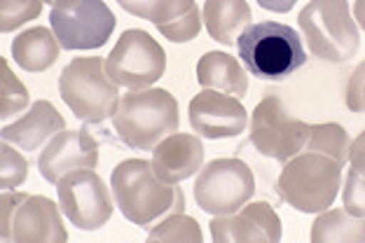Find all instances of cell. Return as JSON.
Wrapping results in <instances>:
<instances>
[{"instance_id": "obj_1", "label": "cell", "mask_w": 365, "mask_h": 243, "mask_svg": "<svg viewBox=\"0 0 365 243\" xmlns=\"http://www.w3.org/2000/svg\"><path fill=\"white\" fill-rule=\"evenodd\" d=\"M110 190L115 204L129 222L150 227L173 213H185V195L155 173L153 162L124 159L113 169Z\"/></svg>"}, {"instance_id": "obj_2", "label": "cell", "mask_w": 365, "mask_h": 243, "mask_svg": "<svg viewBox=\"0 0 365 243\" xmlns=\"http://www.w3.org/2000/svg\"><path fill=\"white\" fill-rule=\"evenodd\" d=\"M113 127L127 148L153 152L160 140L180 127L178 100L167 89H134L120 98Z\"/></svg>"}, {"instance_id": "obj_3", "label": "cell", "mask_w": 365, "mask_h": 243, "mask_svg": "<svg viewBox=\"0 0 365 243\" xmlns=\"http://www.w3.org/2000/svg\"><path fill=\"white\" fill-rule=\"evenodd\" d=\"M342 166L330 155L302 150L281 169L277 180L279 197L300 213L328 211L342 187Z\"/></svg>"}, {"instance_id": "obj_4", "label": "cell", "mask_w": 365, "mask_h": 243, "mask_svg": "<svg viewBox=\"0 0 365 243\" xmlns=\"http://www.w3.org/2000/svg\"><path fill=\"white\" fill-rule=\"evenodd\" d=\"M239 56L253 78L281 82L307 63L302 40L286 24L260 21L248 26L237 40Z\"/></svg>"}, {"instance_id": "obj_5", "label": "cell", "mask_w": 365, "mask_h": 243, "mask_svg": "<svg viewBox=\"0 0 365 243\" xmlns=\"http://www.w3.org/2000/svg\"><path fill=\"white\" fill-rule=\"evenodd\" d=\"M297 24L314 56L330 63H344L359 54V24L351 16L346 0H309Z\"/></svg>"}, {"instance_id": "obj_6", "label": "cell", "mask_w": 365, "mask_h": 243, "mask_svg": "<svg viewBox=\"0 0 365 243\" xmlns=\"http://www.w3.org/2000/svg\"><path fill=\"white\" fill-rule=\"evenodd\" d=\"M59 94L80 122L98 124L120 105V85L106 71L101 56H78L59 75Z\"/></svg>"}, {"instance_id": "obj_7", "label": "cell", "mask_w": 365, "mask_h": 243, "mask_svg": "<svg viewBox=\"0 0 365 243\" xmlns=\"http://www.w3.org/2000/svg\"><path fill=\"white\" fill-rule=\"evenodd\" d=\"M0 237L16 243H63L68 232L63 227L59 206L43 195L3 192L0 199Z\"/></svg>"}, {"instance_id": "obj_8", "label": "cell", "mask_w": 365, "mask_h": 243, "mask_svg": "<svg viewBox=\"0 0 365 243\" xmlns=\"http://www.w3.org/2000/svg\"><path fill=\"white\" fill-rule=\"evenodd\" d=\"M255 195V175L242 159H213L197 173L195 201L209 215L237 213Z\"/></svg>"}, {"instance_id": "obj_9", "label": "cell", "mask_w": 365, "mask_h": 243, "mask_svg": "<svg viewBox=\"0 0 365 243\" xmlns=\"http://www.w3.org/2000/svg\"><path fill=\"white\" fill-rule=\"evenodd\" d=\"M115 14L103 0H56L49 12L61 49H98L115 31Z\"/></svg>"}, {"instance_id": "obj_10", "label": "cell", "mask_w": 365, "mask_h": 243, "mask_svg": "<svg viewBox=\"0 0 365 243\" xmlns=\"http://www.w3.org/2000/svg\"><path fill=\"white\" fill-rule=\"evenodd\" d=\"M106 71L115 85L148 89L167 71V52L150 33L140 29L124 31L106 58Z\"/></svg>"}, {"instance_id": "obj_11", "label": "cell", "mask_w": 365, "mask_h": 243, "mask_svg": "<svg viewBox=\"0 0 365 243\" xmlns=\"http://www.w3.org/2000/svg\"><path fill=\"white\" fill-rule=\"evenodd\" d=\"M309 140V124L288 113L284 100L264 96L251 117V143L260 155L286 164L300 155Z\"/></svg>"}, {"instance_id": "obj_12", "label": "cell", "mask_w": 365, "mask_h": 243, "mask_svg": "<svg viewBox=\"0 0 365 243\" xmlns=\"http://www.w3.org/2000/svg\"><path fill=\"white\" fill-rule=\"evenodd\" d=\"M56 195L66 220L78 229L94 232L113 217L115 197L94 169H78L66 173L56 182Z\"/></svg>"}, {"instance_id": "obj_13", "label": "cell", "mask_w": 365, "mask_h": 243, "mask_svg": "<svg viewBox=\"0 0 365 243\" xmlns=\"http://www.w3.org/2000/svg\"><path fill=\"white\" fill-rule=\"evenodd\" d=\"M190 127L197 131V136L218 140L235 138L248 127V113L237 96H230L225 91L202 89L190 100Z\"/></svg>"}, {"instance_id": "obj_14", "label": "cell", "mask_w": 365, "mask_h": 243, "mask_svg": "<svg viewBox=\"0 0 365 243\" xmlns=\"http://www.w3.org/2000/svg\"><path fill=\"white\" fill-rule=\"evenodd\" d=\"M211 237L215 243H279L284 227L267 201H248L237 213L213 215Z\"/></svg>"}, {"instance_id": "obj_15", "label": "cell", "mask_w": 365, "mask_h": 243, "mask_svg": "<svg viewBox=\"0 0 365 243\" xmlns=\"http://www.w3.org/2000/svg\"><path fill=\"white\" fill-rule=\"evenodd\" d=\"M98 164V143L85 129H63L38 157V171L40 175L56 185L66 173L78 169H96Z\"/></svg>"}, {"instance_id": "obj_16", "label": "cell", "mask_w": 365, "mask_h": 243, "mask_svg": "<svg viewBox=\"0 0 365 243\" xmlns=\"http://www.w3.org/2000/svg\"><path fill=\"white\" fill-rule=\"evenodd\" d=\"M204 143L195 133H169L167 138L160 140L153 150V169L164 182L178 185V182L192 178L204 166Z\"/></svg>"}, {"instance_id": "obj_17", "label": "cell", "mask_w": 365, "mask_h": 243, "mask_svg": "<svg viewBox=\"0 0 365 243\" xmlns=\"http://www.w3.org/2000/svg\"><path fill=\"white\" fill-rule=\"evenodd\" d=\"M63 129H66V120L61 117V113L49 100L40 98L29 108V113L24 117H19L12 124H5L0 136L7 143L19 145L21 150H29L31 152V150H38L47 138L56 136Z\"/></svg>"}, {"instance_id": "obj_18", "label": "cell", "mask_w": 365, "mask_h": 243, "mask_svg": "<svg viewBox=\"0 0 365 243\" xmlns=\"http://www.w3.org/2000/svg\"><path fill=\"white\" fill-rule=\"evenodd\" d=\"M197 82L202 89L225 91L244 98L248 91V75L244 66L227 52H206L197 63Z\"/></svg>"}, {"instance_id": "obj_19", "label": "cell", "mask_w": 365, "mask_h": 243, "mask_svg": "<svg viewBox=\"0 0 365 243\" xmlns=\"http://www.w3.org/2000/svg\"><path fill=\"white\" fill-rule=\"evenodd\" d=\"M202 16L209 36L215 43L227 47L237 43L253 19L246 0H206Z\"/></svg>"}, {"instance_id": "obj_20", "label": "cell", "mask_w": 365, "mask_h": 243, "mask_svg": "<svg viewBox=\"0 0 365 243\" xmlns=\"http://www.w3.org/2000/svg\"><path fill=\"white\" fill-rule=\"evenodd\" d=\"M61 45L56 40L54 31L45 26H33L19 33L12 43V58L14 63L26 73H43L52 68L59 58Z\"/></svg>"}, {"instance_id": "obj_21", "label": "cell", "mask_w": 365, "mask_h": 243, "mask_svg": "<svg viewBox=\"0 0 365 243\" xmlns=\"http://www.w3.org/2000/svg\"><path fill=\"white\" fill-rule=\"evenodd\" d=\"M312 243H365V217L346 208L323 211L312 224Z\"/></svg>"}, {"instance_id": "obj_22", "label": "cell", "mask_w": 365, "mask_h": 243, "mask_svg": "<svg viewBox=\"0 0 365 243\" xmlns=\"http://www.w3.org/2000/svg\"><path fill=\"white\" fill-rule=\"evenodd\" d=\"M118 5L124 12L153 21L157 29L167 26L197 7L195 0H118Z\"/></svg>"}, {"instance_id": "obj_23", "label": "cell", "mask_w": 365, "mask_h": 243, "mask_svg": "<svg viewBox=\"0 0 365 243\" xmlns=\"http://www.w3.org/2000/svg\"><path fill=\"white\" fill-rule=\"evenodd\" d=\"M304 150H314V152H323L335 157L337 162L346 164L351 150V138L339 124H309V140H307Z\"/></svg>"}, {"instance_id": "obj_24", "label": "cell", "mask_w": 365, "mask_h": 243, "mask_svg": "<svg viewBox=\"0 0 365 243\" xmlns=\"http://www.w3.org/2000/svg\"><path fill=\"white\" fill-rule=\"evenodd\" d=\"M31 94L21 85V80L10 71L7 58H0V117L10 120L12 115L26 110Z\"/></svg>"}, {"instance_id": "obj_25", "label": "cell", "mask_w": 365, "mask_h": 243, "mask_svg": "<svg viewBox=\"0 0 365 243\" xmlns=\"http://www.w3.org/2000/svg\"><path fill=\"white\" fill-rule=\"evenodd\" d=\"M204 234L199 229V222L185 213H173L160 220V224L148 232V241H185V243H202Z\"/></svg>"}, {"instance_id": "obj_26", "label": "cell", "mask_w": 365, "mask_h": 243, "mask_svg": "<svg viewBox=\"0 0 365 243\" xmlns=\"http://www.w3.org/2000/svg\"><path fill=\"white\" fill-rule=\"evenodd\" d=\"M43 12V0H0V31L12 33Z\"/></svg>"}, {"instance_id": "obj_27", "label": "cell", "mask_w": 365, "mask_h": 243, "mask_svg": "<svg viewBox=\"0 0 365 243\" xmlns=\"http://www.w3.org/2000/svg\"><path fill=\"white\" fill-rule=\"evenodd\" d=\"M26 175H29L26 157L16 152L12 143L3 140V145H0V187H3V192L19 187L26 180Z\"/></svg>"}, {"instance_id": "obj_28", "label": "cell", "mask_w": 365, "mask_h": 243, "mask_svg": "<svg viewBox=\"0 0 365 243\" xmlns=\"http://www.w3.org/2000/svg\"><path fill=\"white\" fill-rule=\"evenodd\" d=\"M202 21H204V16L195 7V10H190L187 14L178 16L176 21H171V24H167V26H162L157 31H160L167 40H171V43L182 45V43H190V40H195L199 36V31H202Z\"/></svg>"}, {"instance_id": "obj_29", "label": "cell", "mask_w": 365, "mask_h": 243, "mask_svg": "<svg viewBox=\"0 0 365 243\" xmlns=\"http://www.w3.org/2000/svg\"><path fill=\"white\" fill-rule=\"evenodd\" d=\"M342 201L344 208L356 217H365V178L356 171H346V182L342 187Z\"/></svg>"}, {"instance_id": "obj_30", "label": "cell", "mask_w": 365, "mask_h": 243, "mask_svg": "<svg viewBox=\"0 0 365 243\" xmlns=\"http://www.w3.org/2000/svg\"><path fill=\"white\" fill-rule=\"evenodd\" d=\"M363 89H365V61L356 66V71L351 73L349 85H346V94L344 100L349 105L351 113H365L363 108Z\"/></svg>"}, {"instance_id": "obj_31", "label": "cell", "mask_w": 365, "mask_h": 243, "mask_svg": "<svg viewBox=\"0 0 365 243\" xmlns=\"http://www.w3.org/2000/svg\"><path fill=\"white\" fill-rule=\"evenodd\" d=\"M349 164H351V169H356L365 178V131H361L359 136L351 140Z\"/></svg>"}, {"instance_id": "obj_32", "label": "cell", "mask_w": 365, "mask_h": 243, "mask_svg": "<svg viewBox=\"0 0 365 243\" xmlns=\"http://www.w3.org/2000/svg\"><path fill=\"white\" fill-rule=\"evenodd\" d=\"M262 10H269V12H277V14H286L293 10V5L297 0H255Z\"/></svg>"}, {"instance_id": "obj_33", "label": "cell", "mask_w": 365, "mask_h": 243, "mask_svg": "<svg viewBox=\"0 0 365 243\" xmlns=\"http://www.w3.org/2000/svg\"><path fill=\"white\" fill-rule=\"evenodd\" d=\"M354 19L365 31V0H356L354 3Z\"/></svg>"}, {"instance_id": "obj_34", "label": "cell", "mask_w": 365, "mask_h": 243, "mask_svg": "<svg viewBox=\"0 0 365 243\" xmlns=\"http://www.w3.org/2000/svg\"><path fill=\"white\" fill-rule=\"evenodd\" d=\"M43 3H49V5H54V3H56V0H43Z\"/></svg>"}, {"instance_id": "obj_35", "label": "cell", "mask_w": 365, "mask_h": 243, "mask_svg": "<svg viewBox=\"0 0 365 243\" xmlns=\"http://www.w3.org/2000/svg\"><path fill=\"white\" fill-rule=\"evenodd\" d=\"M363 108H365V89H363Z\"/></svg>"}]
</instances>
